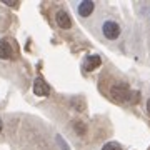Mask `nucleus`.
I'll return each mask as SVG.
<instances>
[{
    "instance_id": "obj_1",
    "label": "nucleus",
    "mask_w": 150,
    "mask_h": 150,
    "mask_svg": "<svg viewBox=\"0 0 150 150\" xmlns=\"http://www.w3.org/2000/svg\"><path fill=\"white\" fill-rule=\"evenodd\" d=\"M102 33L108 38V40H115V38H118V35H120V25H118L117 22H113V20L103 22Z\"/></svg>"
},
{
    "instance_id": "obj_2",
    "label": "nucleus",
    "mask_w": 150,
    "mask_h": 150,
    "mask_svg": "<svg viewBox=\"0 0 150 150\" xmlns=\"http://www.w3.org/2000/svg\"><path fill=\"white\" fill-rule=\"evenodd\" d=\"M110 93H112V97L115 100H118V102H125V100L130 98V88L127 83H117V85H113Z\"/></svg>"
},
{
    "instance_id": "obj_3",
    "label": "nucleus",
    "mask_w": 150,
    "mask_h": 150,
    "mask_svg": "<svg viewBox=\"0 0 150 150\" xmlns=\"http://www.w3.org/2000/svg\"><path fill=\"white\" fill-rule=\"evenodd\" d=\"M33 93L38 97H47L48 93H50V87L47 85V82L43 80V79H35V82H33Z\"/></svg>"
},
{
    "instance_id": "obj_4",
    "label": "nucleus",
    "mask_w": 150,
    "mask_h": 150,
    "mask_svg": "<svg viewBox=\"0 0 150 150\" xmlns=\"http://www.w3.org/2000/svg\"><path fill=\"white\" fill-rule=\"evenodd\" d=\"M55 20H57V23H59L60 28H65V30H67V28L72 27V20H70L69 13H67V12H64V10H59V12H57Z\"/></svg>"
},
{
    "instance_id": "obj_5",
    "label": "nucleus",
    "mask_w": 150,
    "mask_h": 150,
    "mask_svg": "<svg viewBox=\"0 0 150 150\" xmlns=\"http://www.w3.org/2000/svg\"><path fill=\"white\" fill-rule=\"evenodd\" d=\"M12 54H13V50H12L10 42L5 40V38H2L0 40V59L8 60V59H12Z\"/></svg>"
},
{
    "instance_id": "obj_6",
    "label": "nucleus",
    "mask_w": 150,
    "mask_h": 150,
    "mask_svg": "<svg viewBox=\"0 0 150 150\" xmlns=\"http://www.w3.org/2000/svg\"><path fill=\"white\" fill-rule=\"evenodd\" d=\"M93 8H95L93 2H88V0L80 2V4L77 5V12H79V15H80V17H88L92 12H93Z\"/></svg>"
},
{
    "instance_id": "obj_7",
    "label": "nucleus",
    "mask_w": 150,
    "mask_h": 150,
    "mask_svg": "<svg viewBox=\"0 0 150 150\" xmlns=\"http://www.w3.org/2000/svg\"><path fill=\"white\" fill-rule=\"evenodd\" d=\"M100 64H102V59L98 57V55H88L87 57V60H85V70H93V69H97V67H100Z\"/></svg>"
},
{
    "instance_id": "obj_8",
    "label": "nucleus",
    "mask_w": 150,
    "mask_h": 150,
    "mask_svg": "<svg viewBox=\"0 0 150 150\" xmlns=\"http://www.w3.org/2000/svg\"><path fill=\"white\" fill-rule=\"evenodd\" d=\"M74 129H75V132H77V134H80V135H85V132H87L85 123H83V122H79V120L74 123Z\"/></svg>"
},
{
    "instance_id": "obj_9",
    "label": "nucleus",
    "mask_w": 150,
    "mask_h": 150,
    "mask_svg": "<svg viewBox=\"0 0 150 150\" xmlns=\"http://www.w3.org/2000/svg\"><path fill=\"white\" fill-rule=\"evenodd\" d=\"M102 150H122V147L117 142H108V144H105L102 147Z\"/></svg>"
},
{
    "instance_id": "obj_10",
    "label": "nucleus",
    "mask_w": 150,
    "mask_h": 150,
    "mask_svg": "<svg viewBox=\"0 0 150 150\" xmlns=\"http://www.w3.org/2000/svg\"><path fill=\"white\" fill-rule=\"evenodd\" d=\"M4 4L8 5V7H18V4H17V2H12V0H4Z\"/></svg>"
},
{
    "instance_id": "obj_11",
    "label": "nucleus",
    "mask_w": 150,
    "mask_h": 150,
    "mask_svg": "<svg viewBox=\"0 0 150 150\" xmlns=\"http://www.w3.org/2000/svg\"><path fill=\"white\" fill-rule=\"evenodd\" d=\"M147 112L150 113V98H149V102H147Z\"/></svg>"
},
{
    "instance_id": "obj_12",
    "label": "nucleus",
    "mask_w": 150,
    "mask_h": 150,
    "mask_svg": "<svg viewBox=\"0 0 150 150\" xmlns=\"http://www.w3.org/2000/svg\"><path fill=\"white\" fill-rule=\"evenodd\" d=\"M2 129H4V123H2V120H0V132H2Z\"/></svg>"
}]
</instances>
